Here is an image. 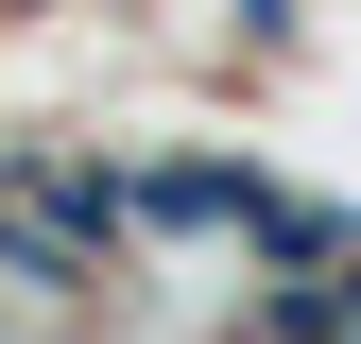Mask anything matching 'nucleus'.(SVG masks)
Instances as JSON below:
<instances>
[{
    "label": "nucleus",
    "mask_w": 361,
    "mask_h": 344,
    "mask_svg": "<svg viewBox=\"0 0 361 344\" xmlns=\"http://www.w3.org/2000/svg\"><path fill=\"white\" fill-rule=\"evenodd\" d=\"M0 207H18L52 258H86V276H104V241L138 224V172H121V155H35V172H0Z\"/></svg>",
    "instance_id": "f257e3e1"
},
{
    "label": "nucleus",
    "mask_w": 361,
    "mask_h": 344,
    "mask_svg": "<svg viewBox=\"0 0 361 344\" xmlns=\"http://www.w3.org/2000/svg\"><path fill=\"white\" fill-rule=\"evenodd\" d=\"M138 224H155V241H241V258H258L276 172H241V155H155V172H138Z\"/></svg>",
    "instance_id": "f03ea898"
},
{
    "label": "nucleus",
    "mask_w": 361,
    "mask_h": 344,
    "mask_svg": "<svg viewBox=\"0 0 361 344\" xmlns=\"http://www.w3.org/2000/svg\"><path fill=\"white\" fill-rule=\"evenodd\" d=\"M224 18H241V35H293V0H224Z\"/></svg>",
    "instance_id": "20e7f679"
},
{
    "label": "nucleus",
    "mask_w": 361,
    "mask_h": 344,
    "mask_svg": "<svg viewBox=\"0 0 361 344\" xmlns=\"http://www.w3.org/2000/svg\"><path fill=\"white\" fill-rule=\"evenodd\" d=\"M258 344H361V276H258Z\"/></svg>",
    "instance_id": "7ed1b4c3"
}]
</instances>
